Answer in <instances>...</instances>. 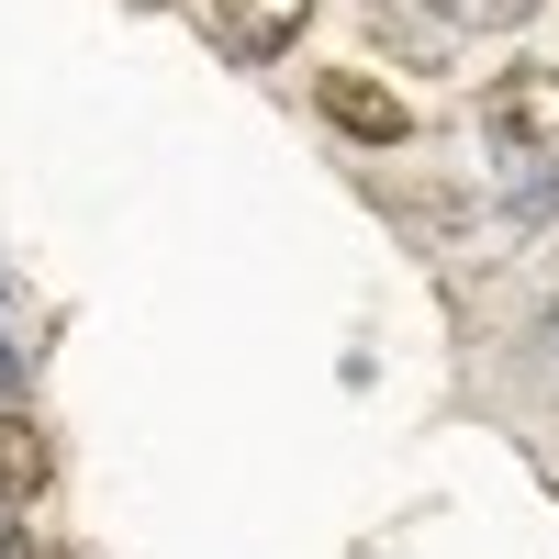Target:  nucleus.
I'll return each mask as SVG.
<instances>
[{"label": "nucleus", "instance_id": "obj_4", "mask_svg": "<svg viewBox=\"0 0 559 559\" xmlns=\"http://www.w3.org/2000/svg\"><path fill=\"white\" fill-rule=\"evenodd\" d=\"M57 481V448H45V426H23V414H0V515H23V503Z\"/></svg>", "mask_w": 559, "mask_h": 559}, {"label": "nucleus", "instance_id": "obj_3", "mask_svg": "<svg viewBox=\"0 0 559 559\" xmlns=\"http://www.w3.org/2000/svg\"><path fill=\"white\" fill-rule=\"evenodd\" d=\"M213 12V34H224V57H247V68H269L280 45H302V23H313V0H202Z\"/></svg>", "mask_w": 559, "mask_h": 559}, {"label": "nucleus", "instance_id": "obj_5", "mask_svg": "<svg viewBox=\"0 0 559 559\" xmlns=\"http://www.w3.org/2000/svg\"><path fill=\"white\" fill-rule=\"evenodd\" d=\"M459 23H526V12H548V0H448Z\"/></svg>", "mask_w": 559, "mask_h": 559}, {"label": "nucleus", "instance_id": "obj_2", "mask_svg": "<svg viewBox=\"0 0 559 559\" xmlns=\"http://www.w3.org/2000/svg\"><path fill=\"white\" fill-rule=\"evenodd\" d=\"M481 123H492L515 157H559V68H503V79L481 90Z\"/></svg>", "mask_w": 559, "mask_h": 559}, {"label": "nucleus", "instance_id": "obj_1", "mask_svg": "<svg viewBox=\"0 0 559 559\" xmlns=\"http://www.w3.org/2000/svg\"><path fill=\"white\" fill-rule=\"evenodd\" d=\"M313 102H324V123H336L347 146H381V157H392L403 134H414V102H403V90H381L369 68H324Z\"/></svg>", "mask_w": 559, "mask_h": 559}]
</instances>
